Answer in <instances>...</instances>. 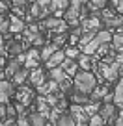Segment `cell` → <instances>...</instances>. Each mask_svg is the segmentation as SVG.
<instances>
[{"instance_id":"obj_1","label":"cell","mask_w":123,"mask_h":126,"mask_svg":"<svg viewBox=\"0 0 123 126\" xmlns=\"http://www.w3.org/2000/svg\"><path fill=\"white\" fill-rule=\"evenodd\" d=\"M73 85H75L76 91L90 94L91 91L97 87V80H95V76L91 74L90 71H78L75 74V82H73Z\"/></svg>"},{"instance_id":"obj_2","label":"cell","mask_w":123,"mask_h":126,"mask_svg":"<svg viewBox=\"0 0 123 126\" xmlns=\"http://www.w3.org/2000/svg\"><path fill=\"white\" fill-rule=\"evenodd\" d=\"M9 96H13V83L0 80V104H8Z\"/></svg>"},{"instance_id":"obj_3","label":"cell","mask_w":123,"mask_h":126,"mask_svg":"<svg viewBox=\"0 0 123 126\" xmlns=\"http://www.w3.org/2000/svg\"><path fill=\"white\" fill-rule=\"evenodd\" d=\"M101 22L103 20L99 19V17H90V19H84V22H82V33L84 32H99V28H101Z\"/></svg>"},{"instance_id":"obj_4","label":"cell","mask_w":123,"mask_h":126,"mask_svg":"<svg viewBox=\"0 0 123 126\" xmlns=\"http://www.w3.org/2000/svg\"><path fill=\"white\" fill-rule=\"evenodd\" d=\"M99 115L104 119V122H106V121L112 122L116 119V106H114V104H103L101 110H99Z\"/></svg>"},{"instance_id":"obj_5","label":"cell","mask_w":123,"mask_h":126,"mask_svg":"<svg viewBox=\"0 0 123 126\" xmlns=\"http://www.w3.org/2000/svg\"><path fill=\"white\" fill-rule=\"evenodd\" d=\"M60 67L64 69V72H65L67 76H75L76 72H78V63H76L75 59H69V58H65L64 63H62Z\"/></svg>"},{"instance_id":"obj_6","label":"cell","mask_w":123,"mask_h":126,"mask_svg":"<svg viewBox=\"0 0 123 126\" xmlns=\"http://www.w3.org/2000/svg\"><path fill=\"white\" fill-rule=\"evenodd\" d=\"M64 59H65V54H64L62 50H56L45 63H47V67H49V69H54V67H60V65L64 63Z\"/></svg>"},{"instance_id":"obj_7","label":"cell","mask_w":123,"mask_h":126,"mask_svg":"<svg viewBox=\"0 0 123 126\" xmlns=\"http://www.w3.org/2000/svg\"><path fill=\"white\" fill-rule=\"evenodd\" d=\"M78 67L82 69V71H90V69H93V65H95V59L91 58V56H88V54H80L78 56Z\"/></svg>"},{"instance_id":"obj_8","label":"cell","mask_w":123,"mask_h":126,"mask_svg":"<svg viewBox=\"0 0 123 126\" xmlns=\"http://www.w3.org/2000/svg\"><path fill=\"white\" fill-rule=\"evenodd\" d=\"M28 78H30V82H32L36 87H41V85L45 83V74H43V71H41V69H37V67L34 69L30 74H28Z\"/></svg>"},{"instance_id":"obj_9","label":"cell","mask_w":123,"mask_h":126,"mask_svg":"<svg viewBox=\"0 0 123 126\" xmlns=\"http://www.w3.org/2000/svg\"><path fill=\"white\" fill-rule=\"evenodd\" d=\"M69 8V0H50V11L54 13H65V9Z\"/></svg>"},{"instance_id":"obj_10","label":"cell","mask_w":123,"mask_h":126,"mask_svg":"<svg viewBox=\"0 0 123 126\" xmlns=\"http://www.w3.org/2000/svg\"><path fill=\"white\" fill-rule=\"evenodd\" d=\"M37 59H39V52L34 48V50H30V52L26 54L24 67H26V69H34V67H37Z\"/></svg>"},{"instance_id":"obj_11","label":"cell","mask_w":123,"mask_h":126,"mask_svg":"<svg viewBox=\"0 0 123 126\" xmlns=\"http://www.w3.org/2000/svg\"><path fill=\"white\" fill-rule=\"evenodd\" d=\"M49 76H50V80L52 82H56V83H60V82H64L65 78H67V74L64 72V69L62 67H54V69H49Z\"/></svg>"},{"instance_id":"obj_12","label":"cell","mask_w":123,"mask_h":126,"mask_svg":"<svg viewBox=\"0 0 123 126\" xmlns=\"http://www.w3.org/2000/svg\"><path fill=\"white\" fill-rule=\"evenodd\" d=\"M112 37H114V35H112L110 30H99V32L95 33V39L99 41L101 45H108V43L112 41Z\"/></svg>"},{"instance_id":"obj_13","label":"cell","mask_w":123,"mask_h":126,"mask_svg":"<svg viewBox=\"0 0 123 126\" xmlns=\"http://www.w3.org/2000/svg\"><path fill=\"white\" fill-rule=\"evenodd\" d=\"M108 93V87L106 85H103V87H95V89L91 91V96H90V100L91 102H99L101 98H104V94Z\"/></svg>"},{"instance_id":"obj_14","label":"cell","mask_w":123,"mask_h":126,"mask_svg":"<svg viewBox=\"0 0 123 126\" xmlns=\"http://www.w3.org/2000/svg\"><path fill=\"white\" fill-rule=\"evenodd\" d=\"M28 121H30V126H45V124H47V117L41 115V113H37V111L30 115Z\"/></svg>"},{"instance_id":"obj_15","label":"cell","mask_w":123,"mask_h":126,"mask_svg":"<svg viewBox=\"0 0 123 126\" xmlns=\"http://www.w3.org/2000/svg\"><path fill=\"white\" fill-rule=\"evenodd\" d=\"M114 104L116 106H123V80H119L114 89Z\"/></svg>"},{"instance_id":"obj_16","label":"cell","mask_w":123,"mask_h":126,"mask_svg":"<svg viewBox=\"0 0 123 126\" xmlns=\"http://www.w3.org/2000/svg\"><path fill=\"white\" fill-rule=\"evenodd\" d=\"M24 30V20L21 17H9V32H21Z\"/></svg>"},{"instance_id":"obj_17","label":"cell","mask_w":123,"mask_h":126,"mask_svg":"<svg viewBox=\"0 0 123 126\" xmlns=\"http://www.w3.org/2000/svg\"><path fill=\"white\" fill-rule=\"evenodd\" d=\"M71 98H73V102H75V104H78V106H86V104H90V102H91V100H90V96H88L86 93H80V91H76V93L73 94Z\"/></svg>"},{"instance_id":"obj_18","label":"cell","mask_w":123,"mask_h":126,"mask_svg":"<svg viewBox=\"0 0 123 126\" xmlns=\"http://www.w3.org/2000/svg\"><path fill=\"white\" fill-rule=\"evenodd\" d=\"M99 47H101V43L93 37L86 47H82V52H84V54H88V56H91V54H95V52H97V48H99Z\"/></svg>"},{"instance_id":"obj_19","label":"cell","mask_w":123,"mask_h":126,"mask_svg":"<svg viewBox=\"0 0 123 126\" xmlns=\"http://www.w3.org/2000/svg\"><path fill=\"white\" fill-rule=\"evenodd\" d=\"M56 50H58V47H56L54 43H52V45H47V47H43V50L39 52V58L43 59V61H47V59L50 58V56L54 54Z\"/></svg>"},{"instance_id":"obj_20","label":"cell","mask_w":123,"mask_h":126,"mask_svg":"<svg viewBox=\"0 0 123 126\" xmlns=\"http://www.w3.org/2000/svg\"><path fill=\"white\" fill-rule=\"evenodd\" d=\"M26 78H28V69H26V67L19 69V71H17L15 74H13V82H15L17 85H23Z\"/></svg>"},{"instance_id":"obj_21","label":"cell","mask_w":123,"mask_h":126,"mask_svg":"<svg viewBox=\"0 0 123 126\" xmlns=\"http://www.w3.org/2000/svg\"><path fill=\"white\" fill-rule=\"evenodd\" d=\"M56 126H76V122H75V119L71 117V115H60V119L56 121Z\"/></svg>"},{"instance_id":"obj_22","label":"cell","mask_w":123,"mask_h":126,"mask_svg":"<svg viewBox=\"0 0 123 126\" xmlns=\"http://www.w3.org/2000/svg\"><path fill=\"white\" fill-rule=\"evenodd\" d=\"M19 69H21V61L19 59H11V61L6 65V76H13Z\"/></svg>"},{"instance_id":"obj_23","label":"cell","mask_w":123,"mask_h":126,"mask_svg":"<svg viewBox=\"0 0 123 126\" xmlns=\"http://www.w3.org/2000/svg\"><path fill=\"white\" fill-rule=\"evenodd\" d=\"M64 22V20H60V19H56V17H49V19H45L43 20V26L45 28H49V30H58V26Z\"/></svg>"},{"instance_id":"obj_24","label":"cell","mask_w":123,"mask_h":126,"mask_svg":"<svg viewBox=\"0 0 123 126\" xmlns=\"http://www.w3.org/2000/svg\"><path fill=\"white\" fill-rule=\"evenodd\" d=\"M17 98L21 100V104L23 106H28V104L32 102V91H28V89H21L19 91V96Z\"/></svg>"},{"instance_id":"obj_25","label":"cell","mask_w":123,"mask_h":126,"mask_svg":"<svg viewBox=\"0 0 123 126\" xmlns=\"http://www.w3.org/2000/svg\"><path fill=\"white\" fill-rule=\"evenodd\" d=\"M95 33H97V32H84L82 37H80V41H78V45H80V47H86V45L95 37Z\"/></svg>"},{"instance_id":"obj_26","label":"cell","mask_w":123,"mask_h":126,"mask_svg":"<svg viewBox=\"0 0 123 126\" xmlns=\"http://www.w3.org/2000/svg\"><path fill=\"white\" fill-rule=\"evenodd\" d=\"M88 126H104V119L101 117L99 113L91 115V117H90V121H88Z\"/></svg>"},{"instance_id":"obj_27","label":"cell","mask_w":123,"mask_h":126,"mask_svg":"<svg viewBox=\"0 0 123 126\" xmlns=\"http://www.w3.org/2000/svg\"><path fill=\"white\" fill-rule=\"evenodd\" d=\"M64 54H65V58H69V59H75V58H78L80 56V50L76 47H67L64 50Z\"/></svg>"},{"instance_id":"obj_28","label":"cell","mask_w":123,"mask_h":126,"mask_svg":"<svg viewBox=\"0 0 123 126\" xmlns=\"http://www.w3.org/2000/svg\"><path fill=\"white\" fill-rule=\"evenodd\" d=\"M112 45H114V48H121L123 47V33H116L114 37H112Z\"/></svg>"},{"instance_id":"obj_29","label":"cell","mask_w":123,"mask_h":126,"mask_svg":"<svg viewBox=\"0 0 123 126\" xmlns=\"http://www.w3.org/2000/svg\"><path fill=\"white\" fill-rule=\"evenodd\" d=\"M8 52L11 56H17V54H21V52H23V47H21L19 43H13V45H9L8 47Z\"/></svg>"},{"instance_id":"obj_30","label":"cell","mask_w":123,"mask_h":126,"mask_svg":"<svg viewBox=\"0 0 123 126\" xmlns=\"http://www.w3.org/2000/svg\"><path fill=\"white\" fill-rule=\"evenodd\" d=\"M0 32H2V33L9 32V19L8 17H2V19H0Z\"/></svg>"},{"instance_id":"obj_31","label":"cell","mask_w":123,"mask_h":126,"mask_svg":"<svg viewBox=\"0 0 123 126\" xmlns=\"http://www.w3.org/2000/svg\"><path fill=\"white\" fill-rule=\"evenodd\" d=\"M41 15V6L39 4H34L30 8V17H39Z\"/></svg>"},{"instance_id":"obj_32","label":"cell","mask_w":123,"mask_h":126,"mask_svg":"<svg viewBox=\"0 0 123 126\" xmlns=\"http://www.w3.org/2000/svg\"><path fill=\"white\" fill-rule=\"evenodd\" d=\"M110 2H112V6H114L119 13H123V0H110Z\"/></svg>"},{"instance_id":"obj_33","label":"cell","mask_w":123,"mask_h":126,"mask_svg":"<svg viewBox=\"0 0 123 126\" xmlns=\"http://www.w3.org/2000/svg\"><path fill=\"white\" fill-rule=\"evenodd\" d=\"M26 2H28V0H13L11 4L15 6V9H23L24 6H26Z\"/></svg>"},{"instance_id":"obj_34","label":"cell","mask_w":123,"mask_h":126,"mask_svg":"<svg viewBox=\"0 0 123 126\" xmlns=\"http://www.w3.org/2000/svg\"><path fill=\"white\" fill-rule=\"evenodd\" d=\"M108 48H110L108 45H101V47L97 48V54H99V56H106L108 54Z\"/></svg>"},{"instance_id":"obj_35","label":"cell","mask_w":123,"mask_h":126,"mask_svg":"<svg viewBox=\"0 0 123 126\" xmlns=\"http://www.w3.org/2000/svg\"><path fill=\"white\" fill-rule=\"evenodd\" d=\"M17 126H30V121L26 117H19L17 119Z\"/></svg>"},{"instance_id":"obj_36","label":"cell","mask_w":123,"mask_h":126,"mask_svg":"<svg viewBox=\"0 0 123 126\" xmlns=\"http://www.w3.org/2000/svg\"><path fill=\"white\" fill-rule=\"evenodd\" d=\"M36 4H39L41 8H47V6H49V8H50V0H37Z\"/></svg>"},{"instance_id":"obj_37","label":"cell","mask_w":123,"mask_h":126,"mask_svg":"<svg viewBox=\"0 0 123 126\" xmlns=\"http://www.w3.org/2000/svg\"><path fill=\"white\" fill-rule=\"evenodd\" d=\"M0 126H15L11 119H6V121H0Z\"/></svg>"},{"instance_id":"obj_38","label":"cell","mask_w":123,"mask_h":126,"mask_svg":"<svg viewBox=\"0 0 123 126\" xmlns=\"http://www.w3.org/2000/svg\"><path fill=\"white\" fill-rule=\"evenodd\" d=\"M6 9H8V8H6V2H2V0H0V15H4Z\"/></svg>"},{"instance_id":"obj_39","label":"cell","mask_w":123,"mask_h":126,"mask_svg":"<svg viewBox=\"0 0 123 126\" xmlns=\"http://www.w3.org/2000/svg\"><path fill=\"white\" fill-rule=\"evenodd\" d=\"M4 52H6V50H4V43H2V39H0V56L4 54Z\"/></svg>"},{"instance_id":"obj_40","label":"cell","mask_w":123,"mask_h":126,"mask_svg":"<svg viewBox=\"0 0 123 126\" xmlns=\"http://www.w3.org/2000/svg\"><path fill=\"white\" fill-rule=\"evenodd\" d=\"M4 67V58H2V56H0V69Z\"/></svg>"},{"instance_id":"obj_41","label":"cell","mask_w":123,"mask_h":126,"mask_svg":"<svg viewBox=\"0 0 123 126\" xmlns=\"http://www.w3.org/2000/svg\"><path fill=\"white\" fill-rule=\"evenodd\" d=\"M4 76H6V74H4L2 71H0V80H4Z\"/></svg>"},{"instance_id":"obj_42","label":"cell","mask_w":123,"mask_h":126,"mask_svg":"<svg viewBox=\"0 0 123 126\" xmlns=\"http://www.w3.org/2000/svg\"><path fill=\"white\" fill-rule=\"evenodd\" d=\"M45 126H54V124H50V122H49V124H45Z\"/></svg>"},{"instance_id":"obj_43","label":"cell","mask_w":123,"mask_h":126,"mask_svg":"<svg viewBox=\"0 0 123 126\" xmlns=\"http://www.w3.org/2000/svg\"><path fill=\"white\" fill-rule=\"evenodd\" d=\"M2 2H8V0H2Z\"/></svg>"},{"instance_id":"obj_44","label":"cell","mask_w":123,"mask_h":126,"mask_svg":"<svg viewBox=\"0 0 123 126\" xmlns=\"http://www.w3.org/2000/svg\"><path fill=\"white\" fill-rule=\"evenodd\" d=\"M104 126H110V124H104Z\"/></svg>"}]
</instances>
